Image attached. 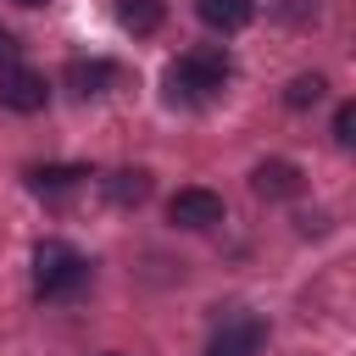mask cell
Wrapping results in <instances>:
<instances>
[{
    "label": "cell",
    "mask_w": 356,
    "mask_h": 356,
    "mask_svg": "<svg viewBox=\"0 0 356 356\" xmlns=\"http://www.w3.org/2000/svg\"><path fill=\"white\" fill-rule=\"evenodd\" d=\"M234 78V61H228V50L222 44H195V50H184L172 67H167V100H211L222 83Z\"/></svg>",
    "instance_id": "1"
},
{
    "label": "cell",
    "mask_w": 356,
    "mask_h": 356,
    "mask_svg": "<svg viewBox=\"0 0 356 356\" xmlns=\"http://www.w3.org/2000/svg\"><path fill=\"white\" fill-rule=\"evenodd\" d=\"M83 284H89V261L67 239H44L33 250V295L39 300H72Z\"/></svg>",
    "instance_id": "2"
},
{
    "label": "cell",
    "mask_w": 356,
    "mask_h": 356,
    "mask_svg": "<svg viewBox=\"0 0 356 356\" xmlns=\"http://www.w3.org/2000/svg\"><path fill=\"white\" fill-rule=\"evenodd\" d=\"M44 100H50L44 72H33V67H0V106L6 111L33 117V111H44Z\"/></svg>",
    "instance_id": "3"
},
{
    "label": "cell",
    "mask_w": 356,
    "mask_h": 356,
    "mask_svg": "<svg viewBox=\"0 0 356 356\" xmlns=\"http://www.w3.org/2000/svg\"><path fill=\"white\" fill-rule=\"evenodd\" d=\"M261 345H267V323L256 312H239L206 339V356H261Z\"/></svg>",
    "instance_id": "4"
},
{
    "label": "cell",
    "mask_w": 356,
    "mask_h": 356,
    "mask_svg": "<svg viewBox=\"0 0 356 356\" xmlns=\"http://www.w3.org/2000/svg\"><path fill=\"white\" fill-rule=\"evenodd\" d=\"M167 217H172L178 228H217V222H222V195L189 184V189H178V195L167 200Z\"/></svg>",
    "instance_id": "5"
},
{
    "label": "cell",
    "mask_w": 356,
    "mask_h": 356,
    "mask_svg": "<svg viewBox=\"0 0 356 356\" xmlns=\"http://www.w3.org/2000/svg\"><path fill=\"white\" fill-rule=\"evenodd\" d=\"M300 167L295 161H284V156H273V161H261L256 172H250V189L261 195V200H289V195H300Z\"/></svg>",
    "instance_id": "6"
},
{
    "label": "cell",
    "mask_w": 356,
    "mask_h": 356,
    "mask_svg": "<svg viewBox=\"0 0 356 356\" xmlns=\"http://www.w3.org/2000/svg\"><path fill=\"white\" fill-rule=\"evenodd\" d=\"M195 17L217 33H239V28H250L256 0H195Z\"/></svg>",
    "instance_id": "7"
},
{
    "label": "cell",
    "mask_w": 356,
    "mask_h": 356,
    "mask_svg": "<svg viewBox=\"0 0 356 356\" xmlns=\"http://www.w3.org/2000/svg\"><path fill=\"white\" fill-rule=\"evenodd\" d=\"M117 83V61H106V56H78V61H67V89H78V95H100V89H111Z\"/></svg>",
    "instance_id": "8"
},
{
    "label": "cell",
    "mask_w": 356,
    "mask_h": 356,
    "mask_svg": "<svg viewBox=\"0 0 356 356\" xmlns=\"http://www.w3.org/2000/svg\"><path fill=\"white\" fill-rule=\"evenodd\" d=\"M100 189H106L111 206H145L150 200V172L145 167H117L111 178H100Z\"/></svg>",
    "instance_id": "9"
},
{
    "label": "cell",
    "mask_w": 356,
    "mask_h": 356,
    "mask_svg": "<svg viewBox=\"0 0 356 356\" xmlns=\"http://www.w3.org/2000/svg\"><path fill=\"white\" fill-rule=\"evenodd\" d=\"M117 22L128 33H156L167 22V6L161 0H117Z\"/></svg>",
    "instance_id": "10"
},
{
    "label": "cell",
    "mask_w": 356,
    "mask_h": 356,
    "mask_svg": "<svg viewBox=\"0 0 356 356\" xmlns=\"http://www.w3.org/2000/svg\"><path fill=\"white\" fill-rule=\"evenodd\" d=\"M89 178V167H28V184L39 189V195H67V189H78Z\"/></svg>",
    "instance_id": "11"
},
{
    "label": "cell",
    "mask_w": 356,
    "mask_h": 356,
    "mask_svg": "<svg viewBox=\"0 0 356 356\" xmlns=\"http://www.w3.org/2000/svg\"><path fill=\"white\" fill-rule=\"evenodd\" d=\"M323 72H300V78H289V89H284V106H295V111H306V106H317L323 100Z\"/></svg>",
    "instance_id": "12"
},
{
    "label": "cell",
    "mask_w": 356,
    "mask_h": 356,
    "mask_svg": "<svg viewBox=\"0 0 356 356\" xmlns=\"http://www.w3.org/2000/svg\"><path fill=\"white\" fill-rule=\"evenodd\" d=\"M350 139H356V106L345 100V106L334 111V145H350Z\"/></svg>",
    "instance_id": "13"
},
{
    "label": "cell",
    "mask_w": 356,
    "mask_h": 356,
    "mask_svg": "<svg viewBox=\"0 0 356 356\" xmlns=\"http://www.w3.org/2000/svg\"><path fill=\"white\" fill-rule=\"evenodd\" d=\"M11 50H17V44H11V33H6V28H0V61H6V56H11Z\"/></svg>",
    "instance_id": "14"
},
{
    "label": "cell",
    "mask_w": 356,
    "mask_h": 356,
    "mask_svg": "<svg viewBox=\"0 0 356 356\" xmlns=\"http://www.w3.org/2000/svg\"><path fill=\"white\" fill-rule=\"evenodd\" d=\"M17 6H50V0H17Z\"/></svg>",
    "instance_id": "15"
},
{
    "label": "cell",
    "mask_w": 356,
    "mask_h": 356,
    "mask_svg": "<svg viewBox=\"0 0 356 356\" xmlns=\"http://www.w3.org/2000/svg\"><path fill=\"white\" fill-rule=\"evenodd\" d=\"M106 356H117V350H106Z\"/></svg>",
    "instance_id": "16"
}]
</instances>
